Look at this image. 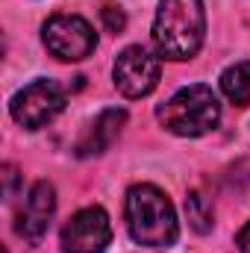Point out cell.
I'll use <instances>...</instances> for the list:
<instances>
[{"label": "cell", "instance_id": "obj_1", "mask_svg": "<svg viewBox=\"0 0 250 253\" xmlns=\"http://www.w3.org/2000/svg\"><path fill=\"white\" fill-rule=\"evenodd\" d=\"M206 36L203 0H159L153 18V44L165 59H191Z\"/></svg>", "mask_w": 250, "mask_h": 253}, {"label": "cell", "instance_id": "obj_2", "mask_svg": "<svg viewBox=\"0 0 250 253\" xmlns=\"http://www.w3.org/2000/svg\"><path fill=\"white\" fill-rule=\"evenodd\" d=\"M126 227L129 236L144 248H171L180 236L171 200L156 186H132L126 191Z\"/></svg>", "mask_w": 250, "mask_h": 253}, {"label": "cell", "instance_id": "obj_3", "mask_svg": "<svg viewBox=\"0 0 250 253\" xmlns=\"http://www.w3.org/2000/svg\"><path fill=\"white\" fill-rule=\"evenodd\" d=\"M159 124L174 135H206L221 121V103L209 85H186L156 109Z\"/></svg>", "mask_w": 250, "mask_h": 253}, {"label": "cell", "instance_id": "obj_4", "mask_svg": "<svg viewBox=\"0 0 250 253\" xmlns=\"http://www.w3.org/2000/svg\"><path fill=\"white\" fill-rule=\"evenodd\" d=\"M62 109H65V91L59 88V83H53V80L30 83L9 103L12 118L21 126H27V129H39V126L50 124Z\"/></svg>", "mask_w": 250, "mask_h": 253}, {"label": "cell", "instance_id": "obj_5", "mask_svg": "<svg viewBox=\"0 0 250 253\" xmlns=\"http://www.w3.org/2000/svg\"><path fill=\"white\" fill-rule=\"evenodd\" d=\"M42 39H44V47L62 62L85 59L97 44V36H94L91 24L80 15H53L44 24Z\"/></svg>", "mask_w": 250, "mask_h": 253}, {"label": "cell", "instance_id": "obj_6", "mask_svg": "<svg viewBox=\"0 0 250 253\" xmlns=\"http://www.w3.org/2000/svg\"><path fill=\"white\" fill-rule=\"evenodd\" d=\"M112 74H115V85H118V91L124 97H147L159 85L162 62L150 50L132 44V47H126V50L118 53Z\"/></svg>", "mask_w": 250, "mask_h": 253}, {"label": "cell", "instance_id": "obj_7", "mask_svg": "<svg viewBox=\"0 0 250 253\" xmlns=\"http://www.w3.org/2000/svg\"><path fill=\"white\" fill-rule=\"evenodd\" d=\"M112 239L109 215L100 206L80 209L62 230V253H103Z\"/></svg>", "mask_w": 250, "mask_h": 253}, {"label": "cell", "instance_id": "obj_8", "mask_svg": "<svg viewBox=\"0 0 250 253\" xmlns=\"http://www.w3.org/2000/svg\"><path fill=\"white\" fill-rule=\"evenodd\" d=\"M53 212H56V191H53V186H50L47 180H39V183L30 189L24 206L18 209V215H15V233H18L21 239L39 242V239L47 233Z\"/></svg>", "mask_w": 250, "mask_h": 253}, {"label": "cell", "instance_id": "obj_9", "mask_svg": "<svg viewBox=\"0 0 250 253\" xmlns=\"http://www.w3.org/2000/svg\"><path fill=\"white\" fill-rule=\"evenodd\" d=\"M126 124V112L124 109H103L97 118H94V124L85 129V135L80 138V144H77V156L80 159H88V156H100L118 135H121V129Z\"/></svg>", "mask_w": 250, "mask_h": 253}, {"label": "cell", "instance_id": "obj_10", "mask_svg": "<svg viewBox=\"0 0 250 253\" xmlns=\"http://www.w3.org/2000/svg\"><path fill=\"white\" fill-rule=\"evenodd\" d=\"M221 91L227 94V100H233L236 106H248L250 103V62L230 65L221 74Z\"/></svg>", "mask_w": 250, "mask_h": 253}, {"label": "cell", "instance_id": "obj_11", "mask_svg": "<svg viewBox=\"0 0 250 253\" xmlns=\"http://www.w3.org/2000/svg\"><path fill=\"white\" fill-rule=\"evenodd\" d=\"M186 215L188 221H191V227L197 230V233H209L212 230V218H215V212H212V200L203 194V191H188L186 197Z\"/></svg>", "mask_w": 250, "mask_h": 253}, {"label": "cell", "instance_id": "obj_12", "mask_svg": "<svg viewBox=\"0 0 250 253\" xmlns=\"http://www.w3.org/2000/svg\"><path fill=\"white\" fill-rule=\"evenodd\" d=\"M100 18H103V24H106L109 33H121V30L126 27V18H124V12H121L118 6H109V3H106V6L100 9Z\"/></svg>", "mask_w": 250, "mask_h": 253}, {"label": "cell", "instance_id": "obj_13", "mask_svg": "<svg viewBox=\"0 0 250 253\" xmlns=\"http://www.w3.org/2000/svg\"><path fill=\"white\" fill-rule=\"evenodd\" d=\"M3 180H6V197H12L15 194V183H18V171L12 165H6L3 168Z\"/></svg>", "mask_w": 250, "mask_h": 253}, {"label": "cell", "instance_id": "obj_14", "mask_svg": "<svg viewBox=\"0 0 250 253\" xmlns=\"http://www.w3.org/2000/svg\"><path fill=\"white\" fill-rule=\"evenodd\" d=\"M239 253H250V221H248V227L239 233Z\"/></svg>", "mask_w": 250, "mask_h": 253}]
</instances>
